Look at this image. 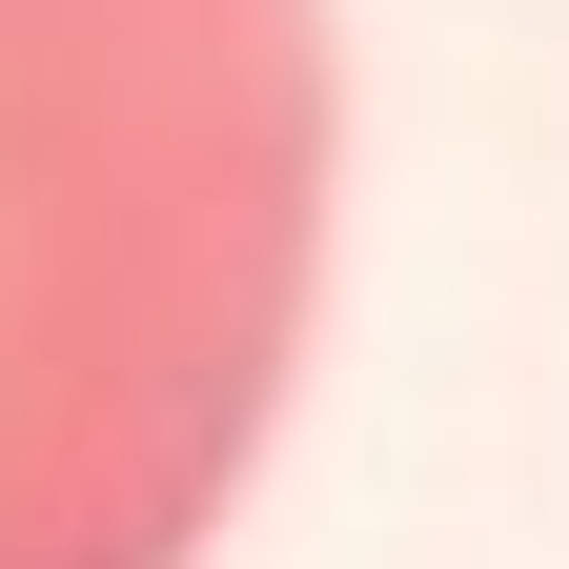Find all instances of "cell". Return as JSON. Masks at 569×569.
Wrapping results in <instances>:
<instances>
[{
  "label": "cell",
  "instance_id": "obj_1",
  "mask_svg": "<svg viewBox=\"0 0 569 569\" xmlns=\"http://www.w3.org/2000/svg\"><path fill=\"white\" fill-rule=\"evenodd\" d=\"M326 0H0V569H203L326 306Z\"/></svg>",
  "mask_w": 569,
  "mask_h": 569
}]
</instances>
